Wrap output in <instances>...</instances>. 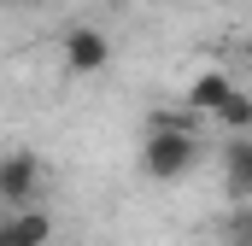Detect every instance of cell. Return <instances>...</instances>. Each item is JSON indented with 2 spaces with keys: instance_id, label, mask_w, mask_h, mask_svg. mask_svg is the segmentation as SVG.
I'll list each match as a JSON object with an SVG mask.
<instances>
[{
  "instance_id": "cell-5",
  "label": "cell",
  "mask_w": 252,
  "mask_h": 246,
  "mask_svg": "<svg viewBox=\"0 0 252 246\" xmlns=\"http://www.w3.org/2000/svg\"><path fill=\"white\" fill-rule=\"evenodd\" d=\"M53 241V217L41 205L30 211H0V246H47Z\"/></svg>"
},
{
  "instance_id": "cell-1",
  "label": "cell",
  "mask_w": 252,
  "mask_h": 246,
  "mask_svg": "<svg viewBox=\"0 0 252 246\" xmlns=\"http://www.w3.org/2000/svg\"><path fill=\"white\" fill-rule=\"evenodd\" d=\"M182 112L188 118H205V123H223V129H235V135H247L252 129V94L229 76V70H199L188 82V94H182Z\"/></svg>"
},
{
  "instance_id": "cell-7",
  "label": "cell",
  "mask_w": 252,
  "mask_h": 246,
  "mask_svg": "<svg viewBox=\"0 0 252 246\" xmlns=\"http://www.w3.org/2000/svg\"><path fill=\"white\" fill-rule=\"evenodd\" d=\"M223 246H252V205H235L223 217Z\"/></svg>"
},
{
  "instance_id": "cell-4",
  "label": "cell",
  "mask_w": 252,
  "mask_h": 246,
  "mask_svg": "<svg viewBox=\"0 0 252 246\" xmlns=\"http://www.w3.org/2000/svg\"><path fill=\"white\" fill-rule=\"evenodd\" d=\"M41 170H47V164H41L35 153H24V147L6 153V158H0V211H30L35 193H41Z\"/></svg>"
},
{
  "instance_id": "cell-6",
  "label": "cell",
  "mask_w": 252,
  "mask_h": 246,
  "mask_svg": "<svg viewBox=\"0 0 252 246\" xmlns=\"http://www.w3.org/2000/svg\"><path fill=\"white\" fill-rule=\"evenodd\" d=\"M223 187H229L235 205L252 199V135H235V141L223 147Z\"/></svg>"
},
{
  "instance_id": "cell-2",
  "label": "cell",
  "mask_w": 252,
  "mask_h": 246,
  "mask_svg": "<svg viewBox=\"0 0 252 246\" xmlns=\"http://www.w3.org/2000/svg\"><path fill=\"white\" fill-rule=\"evenodd\" d=\"M141 170L153 182H182L199 170V141L193 129H147L141 135Z\"/></svg>"
},
{
  "instance_id": "cell-8",
  "label": "cell",
  "mask_w": 252,
  "mask_h": 246,
  "mask_svg": "<svg viewBox=\"0 0 252 246\" xmlns=\"http://www.w3.org/2000/svg\"><path fill=\"white\" fill-rule=\"evenodd\" d=\"M247 205H252V199H247Z\"/></svg>"
},
{
  "instance_id": "cell-3",
  "label": "cell",
  "mask_w": 252,
  "mask_h": 246,
  "mask_svg": "<svg viewBox=\"0 0 252 246\" xmlns=\"http://www.w3.org/2000/svg\"><path fill=\"white\" fill-rule=\"evenodd\" d=\"M59 64L70 76H100V70L112 64V35L94 30V24H70L59 35Z\"/></svg>"
}]
</instances>
